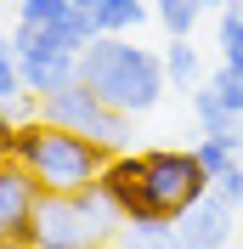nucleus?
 I'll list each match as a JSON object with an SVG mask.
<instances>
[{
    "instance_id": "obj_1",
    "label": "nucleus",
    "mask_w": 243,
    "mask_h": 249,
    "mask_svg": "<svg viewBox=\"0 0 243 249\" xmlns=\"http://www.w3.org/2000/svg\"><path fill=\"white\" fill-rule=\"evenodd\" d=\"M79 79L102 96L107 108L119 113H147L164 96V57H153L147 46H136L130 34H96L91 46L79 51Z\"/></svg>"
},
{
    "instance_id": "obj_2",
    "label": "nucleus",
    "mask_w": 243,
    "mask_h": 249,
    "mask_svg": "<svg viewBox=\"0 0 243 249\" xmlns=\"http://www.w3.org/2000/svg\"><path fill=\"white\" fill-rule=\"evenodd\" d=\"M12 159L34 181L46 187V193H79V187H91L96 176L107 170V147L91 136H79V130H62V124H46V119H29L17 124V147Z\"/></svg>"
},
{
    "instance_id": "obj_3",
    "label": "nucleus",
    "mask_w": 243,
    "mask_h": 249,
    "mask_svg": "<svg viewBox=\"0 0 243 249\" xmlns=\"http://www.w3.org/2000/svg\"><path fill=\"white\" fill-rule=\"evenodd\" d=\"M141 193H147L153 221L175 227V221L209 193V170H204L198 153H187V147H147V153H141Z\"/></svg>"
},
{
    "instance_id": "obj_4",
    "label": "nucleus",
    "mask_w": 243,
    "mask_h": 249,
    "mask_svg": "<svg viewBox=\"0 0 243 249\" xmlns=\"http://www.w3.org/2000/svg\"><path fill=\"white\" fill-rule=\"evenodd\" d=\"M40 119H46V124H62V130H79V136H91V142H102L107 153H124V142H130V113L107 108L85 79H68L62 91L40 96Z\"/></svg>"
},
{
    "instance_id": "obj_5",
    "label": "nucleus",
    "mask_w": 243,
    "mask_h": 249,
    "mask_svg": "<svg viewBox=\"0 0 243 249\" xmlns=\"http://www.w3.org/2000/svg\"><path fill=\"white\" fill-rule=\"evenodd\" d=\"M29 244L34 249H107L91 232V221L79 215L74 193H40L34 221H29Z\"/></svg>"
},
{
    "instance_id": "obj_6",
    "label": "nucleus",
    "mask_w": 243,
    "mask_h": 249,
    "mask_svg": "<svg viewBox=\"0 0 243 249\" xmlns=\"http://www.w3.org/2000/svg\"><path fill=\"white\" fill-rule=\"evenodd\" d=\"M102 181V193H107V204L119 210V221L124 227H164V221H153V210H147V193H141V153H113L107 159V170L96 176Z\"/></svg>"
},
{
    "instance_id": "obj_7",
    "label": "nucleus",
    "mask_w": 243,
    "mask_h": 249,
    "mask_svg": "<svg viewBox=\"0 0 243 249\" xmlns=\"http://www.w3.org/2000/svg\"><path fill=\"white\" fill-rule=\"evenodd\" d=\"M232 227H238V204H226L221 193H204V198L175 221V238H181V249H226Z\"/></svg>"
},
{
    "instance_id": "obj_8",
    "label": "nucleus",
    "mask_w": 243,
    "mask_h": 249,
    "mask_svg": "<svg viewBox=\"0 0 243 249\" xmlns=\"http://www.w3.org/2000/svg\"><path fill=\"white\" fill-rule=\"evenodd\" d=\"M40 193L46 187L34 181L17 159H6L0 164V232L12 238H29V221H34V204H40Z\"/></svg>"
},
{
    "instance_id": "obj_9",
    "label": "nucleus",
    "mask_w": 243,
    "mask_h": 249,
    "mask_svg": "<svg viewBox=\"0 0 243 249\" xmlns=\"http://www.w3.org/2000/svg\"><path fill=\"white\" fill-rule=\"evenodd\" d=\"M17 62H23V91L34 96H51L68 79H79V57H62V51H17Z\"/></svg>"
},
{
    "instance_id": "obj_10",
    "label": "nucleus",
    "mask_w": 243,
    "mask_h": 249,
    "mask_svg": "<svg viewBox=\"0 0 243 249\" xmlns=\"http://www.w3.org/2000/svg\"><path fill=\"white\" fill-rule=\"evenodd\" d=\"M192 113H198V124H204V136H221V142H238V147H243V119L209 91V85L192 91Z\"/></svg>"
},
{
    "instance_id": "obj_11",
    "label": "nucleus",
    "mask_w": 243,
    "mask_h": 249,
    "mask_svg": "<svg viewBox=\"0 0 243 249\" xmlns=\"http://www.w3.org/2000/svg\"><path fill=\"white\" fill-rule=\"evenodd\" d=\"M85 6H91V17H96L102 34H130V29H141L153 17L147 0H85Z\"/></svg>"
},
{
    "instance_id": "obj_12",
    "label": "nucleus",
    "mask_w": 243,
    "mask_h": 249,
    "mask_svg": "<svg viewBox=\"0 0 243 249\" xmlns=\"http://www.w3.org/2000/svg\"><path fill=\"white\" fill-rule=\"evenodd\" d=\"M74 204H79V215L91 221V232L102 238L107 249H113V238H119V227H124V221H119V210H113V204H107V193H102V181H91V187H79V193H74Z\"/></svg>"
},
{
    "instance_id": "obj_13",
    "label": "nucleus",
    "mask_w": 243,
    "mask_h": 249,
    "mask_svg": "<svg viewBox=\"0 0 243 249\" xmlns=\"http://www.w3.org/2000/svg\"><path fill=\"white\" fill-rule=\"evenodd\" d=\"M79 12H91V6L85 0H17V23H29V29H57Z\"/></svg>"
},
{
    "instance_id": "obj_14",
    "label": "nucleus",
    "mask_w": 243,
    "mask_h": 249,
    "mask_svg": "<svg viewBox=\"0 0 243 249\" xmlns=\"http://www.w3.org/2000/svg\"><path fill=\"white\" fill-rule=\"evenodd\" d=\"M147 6H153V17H158V29L170 40H187L198 29V17H204V0H147Z\"/></svg>"
},
{
    "instance_id": "obj_15",
    "label": "nucleus",
    "mask_w": 243,
    "mask_h": 249,
    "mask_svg": "<svg viewBox=\"0 0 243 249\" xmlns=\"http://www.w3.org/2000/svg\"><path fill=\"white\" fill-rule=\"evenodd\" d=\"M215 46H221V68L243 74V0H232L226 12H221V34H215Z\"/></svg>"
},
{
    "instance_id": "obj_16",
    "label": "nucleus",
    "mask_w": 243,
    "mask_h": 249,
    "mask_svg": "<svg viewBox=\"0 0 243 249\" xmlns=\"http://www.w3.org/2000/svg\"><path fill=\"white\" fill-rule=\"evenodd\" d=\"M113 249H181L175 227H119Z\"/></svg>"
},
{
    "instance_id": "obj_17",
    "label": "nucleus",
    "mask_w": 243,
    "mask_h": 249,
    "mask_svg": "<svg viewBox=\"0 0 243 249\" xmlns=\"http://www.w3.org/2000/svg\"><path fill=\"white\" fill-rule=\"evenodd\" d=\"M164 79H170V85H198V51L187 46V40H170V51H164Z\"/></svg>"
},
{
    "instance_id": "obj_18",
    "label": "nucleus",
    "mask_w": 243,
    "mask_h": 249,
    "mask_svg": "<svg viewBox=\"0 0 243 249\" xmlns=\"http://www.w3.org/2000/svg\"><path fill=\"white\" fill-rule=\"evenodd\" d=\"M192 153H198V164H204V170H209V181H215L221 170H232V164H238L243 147H238V142H221V136H204Z\"/></svg>"
},
{
    "instance_id": "obj_19",
    "label": "nucleus",
    "mask_w": 243,
    "mask_h": 249,
    "mask_svg": "<svg viewBox=\"0 0 243 249\" xmlns=\"http://www.w3.org/2000/svg\"><path fill=\"white\" fill-rule=\"evenodd\" d=\"M23 96V62H17V46L12 40H0V108Z\"/></svg>"
},
{
    "instance_id": "obj_20",
    "label": "nucleus",
    "mask_w": 243,
    "mask_h": 249,
    "mask_svg": "<svg viewBox=\"0 0 243 249\" xmlns=\"http://www.w3.org/2000/svg\"><path fill=\"white\" fill-rule=\"evenodd\" d=\"M209 91H215V96H221V102H226V108L243 119V74H232V68H215V74H209Z\"/></svg>"
},
{
    "instance_id": "obj_21",
    "label": "nucleus",
    "mask_w": 243,
    "mask_h": 249,
    "mask_svg": "<svg viewBox=\"0 0 243 249\" xmlns=\"http://www.w3.org/2000/svg\"><path fill=\"white\" fill-rule=\"evenodd\" d=\"M209 193H221L226 204H238V210H243V164H232V170H221V176L209 181Z\"/></svg>"
},
{
    "instance_id": "obj_22",
    "label": "nucleus",
    "mask_w": 243,
    "mask_h": 249,
    "mask_svg": "<svg viewBox=\"0 0 243 249\" xmlns=\"http://www.w3.org/2000/svg\"><path fill=\"white\" fill-rule=\"evenodd\" d=\"M6 113H12L17 124H29V119H40V96H34V91H23V96H12V102H6Z\"/></svg>"
},
{
    "instance_id": "obj_23",
    "label": "nucleus",
    "mask_w": 243,
    "mask_h": 249,
    "mask_svg": "<svg viewBox=\"0 0 243 249\" xmlns=\"http://www.w3.org/2000/svg\"><path fill=\"white\" fill-rule=\"evenodd\" d=\"M12 147H17V119H12L6 108H0V164L12 159Z\"/></svg>"
},
{
    "instance_id": "obj_24",
    "label": "nucleus",
    "mask_w": 243,
    "mask_h": 249,
    "mask_svg": "<svg viewBox=\"0 0 243 249\" xmlns=\"http://www.w3.org/2000/svg\"><path fill=\"white\" fill-rule=\"evenodd\" d=\"M0 249H34L29 238H12V232H0Z\"/></svg>"
},
{
    "instance_id": "obj_25",
    "label": "nucleus",
    "mask_w": 243,
    "mask_h": 249,
    "mask_svg": "<svg viewBox=\"0 0 243 249\" xmlns=\"http://www.w3.org/2000/svg\"><path fill=\"white\" fill-rule=\"evenodd\" d=\"M204 6H221V12H226V6H232V0H204Z\"/></svg>"
}]
</instances>
